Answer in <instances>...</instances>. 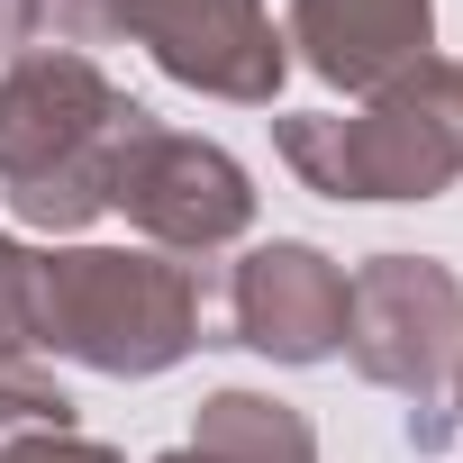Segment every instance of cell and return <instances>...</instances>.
<instances>
[{
	"mask_svg": "<svg viewBox=\"0 0 463 463\" xmlns=\"http://www.w3.org/2000/svg\"><path fill=\"white\" fill-rule=\"evenodd\" d=\"M155 128V109L100 73V55L73 46H28L0 64V209L37 237H82L109 218L128 146Z\"/></svg>",
	"mask_w": 463,
	"mask_h": 463,
	"instance_id": "1",
	"label": "cell"
},
{
	"mask_svg": "<svg viewBox=\"0 0 463 463\" xmlns=\"http://www.w3.org/2000/svg\"><path fill=\"white\" fill-rule=\"evenodd\" d=\"M28 318H37V354L109 382H155L191 345H209L200 273L155 246H37Z\"/></svg>",
	"mask_w": 463,
	"mask_h": 463,
	"instance_id": "2",
	"label": "cell"
},
{
	"mask_svg": "<svg viewBox=\"0 0 463 463\" xmlns=\"http://www.w3.org/2000/svg\"><path fill=\"white\" fill-rule=\"evenodd\" d=\"M273 155L318 200H445L463 182V55H427L354 109L273 118Z\"/></svg>",
	"mask_w": 463,
	"mask_h": 463,
	"instance_id": "3",
	"label": "cell"
},
{
	"mask_svg": "<svg viewBox=\"0 0 463 463\" xmlns=\"http://www.w3.org/2000/svg\"><path fill=\"white\" fill-rule=\"evenodd\" d=\"M146 46V64L200 100L273 109L291 82V46L264 0H46V46Z\"/></svg>",
	"mask_w": 463,
	"mask_h": 463,
	"instance_id": "4",
	"label": "cell"
},
{
	"mask_svg": "<svg viewBox=\"0 0 463 463\" xmlns=\"http://www.w3.org/2000/svg\"><path fill=\"white\" fill-rule=\"evenodd\" d=\"M345 364L409 409H445L463 364V273L445 255H364L345 273Z\"/></svg>",
	"mask_w": 463,
	"mask_h": 463,
	"instance_id": "5",
	"label": "cell"
},
{
	"mask_svg": "<svg viewBox=\"0 0 463 463\" xmlns=\"http://www.w3.org/2000/svg\"><path fill=\"white\" fill-rule=\"evenodd\" d=\"M109 209L137 227L155 255H227L255 237V173L227 155L218 137H191V128H146L118 164V191Z\"/></svg>",
	"mask_w": 463,
	"mask_h": 463,
	"instance_id": "6",
	"label": "cell"
},
{
	"mask_svg": "<svg viewBox=\"0 0 463 463\" xmlns=\"http://www.w3.org/2000/svg\"><path fill=\"white\" fill-rule=\"evenodd\" d=\"M282 373L336 364L345 354V264L309 237H264L227 264V336Z\"/></svg>",
	"mask_w": 463,
	"mask_h": 463,
	"instance_id": "7",
	"label": "cell"
},
{
	"mask_svg": "<svg viewBox=\"0 0 463 463\" xmlns=\"http://www.w3.org/2000/svg\"><path fill=\"white\" fill-rule=\"evenodd\" d=\"M282 46L327 91L373 100L382 82H400L436 55V0H291Z\"/></svg>",
	"mask_w": 463,
	"mask_h": 463,
	"instance_id": "8",
	"label": "cell"
},
{
	"mask_svg": "<svg viewBox=\"0 0 463 463\" xmlns=\"http://www.w3.org/2000/svg\"><path fill=\"white\" fill-rule=\"evenodd\" d=\"M182 445H200L218 463H318V418L300 400H282V391L227 382V391H209L191 409V436Z\"/></svg>",
	"mask_w": 463,
	"mask_h": 463,
	"instance_id": "9",
	"label": "cell"
},
{
	"mask_svg": "<svg viewBox=\"0 0 463 463\" xmlns=\"http://www.w3.org/2000/svg\"><path fill=\"white\" fill-rule=\"evenodd\" d=\"M28 282H37V246H19L0 227V364L37 354V318H28Z\"/></svg>",
	"mask_w": 463,
	"mask_h": 463,
	"instance_id": "10",
	"label": "cell"
},
{
	"mask_svg": "<svg viewBox=\"0 0 463 463\" xmlns=\"http://www.w3.org/2000/svg\"><path fill=\"white\" fill-rule=\"evenodd\" d=\"M0 463H128V454L82 427H46V436H0Z\"/></svg>",
	"mask_w": 463,
	"mask_h": 463,
	"instance_id": "11",
	"label": "cell"
},
{
	"mask_svg": "<svg viewBox=\"0 0 463 463\" xmlns=\"http://www.w3.org/2000/svg\"><path fill=\"white\" fill-rule=\"evenodd\" d=\"M28 46H46V0H0V64H19Z\"/></svg>",
	"mask_w": 463,
	"mask_h": 463,
	"instance_id": "12",
	"label": "cell"
},
{
	"mask_svg": "<svg viewBox=\"0 0 463 463\" xmlns=\"http://www.w3.org/2000/svg\"><path fill=\"white\" fill-rule=\"evenodd\" d=\"M445 427L463 436V364H454V382H445Z\"/></svg>",
	"mask_w": 463,
	"mask_h": 463,
	"instance_id": "13",
	"label": "cell"
},
{
	"mask_svg": "<svg viewBox=\"0 0 463 463\" xmlns=\"http://www.w3.org/2000/svg\"><path fill=\"white\" fill-rule=\"evenodd\" d=\"M155 463H218V454H200V445H164Z\"/></svg>",
	"mask_w": 463,
	"mask_h": 463,
	"instance_id": "14",
	"label": "cell"
}]
</instances>
